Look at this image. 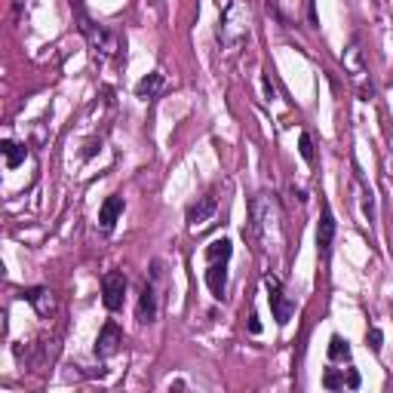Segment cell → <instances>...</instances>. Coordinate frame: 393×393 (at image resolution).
Here are the masks:
<instances>
[{
	"label": "cell",
	"instance_id": "6da1fadb",
	"mask_svg": "<svg viewBox=\"0 0 393 393\" xmlns=\"http://www.w3.org/2000/svg\"><path fill=\"white\" fill-rule=\"evenodd\" d=\"M249 230L261 252H274L283 243V212L274 194H255L249 203Z\"/></svg>",
	"mask_w": 393,
	"mask_h": 393
},
{
	"label": "cell",
	"instance_id": "7a4b0ae2",
	"mask_svg": "<svg viewBox=\"0 0 393 393\" xmlns=\"http://www.w3.org/2000/svg\"><path fill=\"white\" fill-rule=\"evenodd\" d=\"M265 289H267V302H271V311H274V320L280 322V326H286V322L292 320V313H295V302L283 292L280 280H276L274 274L265 276Z\"/></svg>",
	"mask_w": 393,
	"mask_h": 393
},
{
	"label": "cell",
	"instance_id": "3957f363",
	"mask_svg": "<svg viewBox=\"0 0 393 393\" xmlns=\"http://www.w3.org/2000/svg\"><path fill=\"white\" fill-rule=\"evenodd\" d=\"M80 31L87 34V40L89 46L96 50V56H114L117 52V37H114V31H107L105 25H96V22H89V19H83V25Z\"/></svg>",
	"mask_w": 393,
	"mask_h": 393
},
{
	"label": "cell",
	"instance_id": "277c9868",
	"mask_svg": "<svg viewBox=\"0 0 393 393\" xmlns=\"http://www.w3.org/2000/svg\"><path fill=\"white\" fill-rule=\"evenodd\" d=\"M335 215H332V206L329 200H322V215H320V225H317V252H320V261H329L332 255V243H335Z\"/></svg>",
	"mask_w": 393,
	"mask_h": 393
},
{
	"label": "cell",
	"instance_id": "5b68a950",
	"mask_svg": "<svg viewBox=\"0 0 393 393\" xmlns=\"http://www.w3.org/2000/svg\"><path fill=\"white\" fill-rule=\"evenodd\" d=\"M123 298H126V274L123 271H107L102 276V302L107 311H120Z\"/></svg>",
	"mask_w": 393,
	"mask_h": 393
},
{
	"label": "cell",
	"instance_id": "8992f818",
	"mask_svg": "<svg viewBox=\"0 0 393 393\" xmlns=\"http://www.w3.org/2000/svg\"><path fill=\"white\" fill-rule=\"evenodd\" d=\"M120 344H123L120 326L114 320H107L105 326H102V332H98V338H96V357L98 359H111L114 353L120 350Z\"/></svg>",
	"mask_w": 393,
	"mask_h": 393
},
{
	"label": "cell",
	"instance_id": "52a82bcc",
	"mask_svg": "<svg viewBox=\"0 0 393 393\" xmlns=\"http://www.w3.org/2000/svg\"><path fill=\"white\" fill-rule=\"evenodd\" d=\"M135 320L142 326H151L157 320V289H154V283L142 286V295H138V304H135Z\"/></svg>",
	"mask_w": 393,
	"mask_h": 393
},
{
	"label": "cell",
	"instance_id": "ba28073f",
	"mask_svg": "<svg viewBox=\"0 0 393 393\" xmlns=\"http://www.w3.org/2000/svg\"><path fill=\"white\" fill-rule=\"evenodd\" d=\"M22 298H25L28 304H34V311L40 313V317H50V313H56V298H52V292L46 286H31L22 292Z\"/></svg>",
	"mask_w": 393,
	"mask_h": 393
},
{
	"label": "cell",
	"instance_id": "9c48e42d",
	"mask_svg": "<svg viewBox=\"0 0 393 393\" xmlns=\"http://www.w3.org/2000/svg\"><path fill=\"white\" fill-rule=\"evenodd\" d=\"M206 286L215 298H225L228 292V261H209L206 267Z\"/></svg>",
	"mask_w": 393,
	"mask_h": 393
},
{
	"label": "cell",
	"instance_id": "30bf717a",
	"mask_svg": "<svg viewBox=\"0 0 393 393\" xmlns=\"http://www.w3.org/2000/svg\"><path fill=\"white\" fill-rule=\"evenodd\" d=\"M123 209H126V203H123V197H107L102 203V209H98V228L102 230H114V225H117V218L123 215Z\"/></svg>",
	"mask_w": 393,
	"mask_h": 393
},
{
	"label": "cell",
	"instance_id": "8fae6325",
	"mask_svg": "<svg viewBox=\"0 0 393 393\" xmlns=\"http://www.w3.org/2000/svg\"><path fill=\"white\" fill-rule=\"evenodd\" d=\"M160 89H163V74H148V77H142V80L135 83V96L142 98V102H151V98H157L160 96Z\"/></svg>",
	"mask_w": 393,
	"mask_h": 393
},
{
	"label": "cell",
	"instance_id": "7c38bea8",
	"mask_svg": "<svg viewBox=\"0 0 393 393\" xmlns=\"http://www.w3.org/2000/svg\"><path fill=\"white\" fill-rule=\"evenodd\" d=\"M212 212H215V197H203L200 203L194 206H188V225H206V221L212 218Z\"/></svg>",
	"mask_w": 393,
	"mask_h": 393
},
{
	"label": "cell",
	"instance_id": "4fadbf2b",
	"mask_svg": "<svg viewBox=\"0 0 393 393\" xmlns=\"http://www.w3.org/2000/svg\"><path fill=\"white\" fill-rule=\"evenodd\" d=\"M0 151H3V157H6V166H10V169L22 166V163H25V157H28V148H25V144H19V142H10V138H3V142H0Z\"/></svg>",
	"mask_w": 393,
	"mask_h": 393
},
{
	"label": "cell",
	"instance_id": "5bb4252c",
	"mask_svg": "<svg viewBox=\"0 0 393 393\" xmlns=\"http://www.w3.org/2000/svg\"><path fill=\"white\" fill-rule=\"evenodd\" d=\"M329 359H332V363H348V359H350V344H348V338H341V335H332V338H329Z\"/></svg>",
	"mask_w": 393,
	"mask_h": 393
},
{
	"label": "cell",
	"instance_id": "9a60e30c",
	"mask_svg": "<svg viewBox=\"0 0 393 393\" xmlns=\"http://www.w3.org/2000/svg\"><path fill=\"white\" fill-rule=\"evenodd\" d=\"M230 252H234V246H230L228 237H218V240H212L209 246H206V258L209 261H228Z\"/></svg>",
	"mask_w": 393,
	"mask_h": 393
},
{
	"label": "cell",
	"instance_id": "2e32d148",
	"mask_svg": "<svg viewBox=\"0 0 393 393\" xmlns=\"http://www.w3.org/2000/svg\"><path fill=\"white\" fill-rule=\"evenodd\" d=\"M298 151H302L304 163H313V160H317V154H313V142H311V133L298 135Z\"/></svg>",
	"mask_w": 393,
	"mask_h": 393
},
{
	"label": "cell",
	"instance_id": "e0dca14e",
	"mask_svg": "<svg viewBox=\"0 0 393 393\" xmlns=\"http://www.w3.org/2000/svg\"><path fill=\"white\" fill-rule=\"evenodd\" d=\"M322 387H326V390L344 387V375H341V372H335V369H329V372L322 375Z\"/></svg>",
	"mask_w": 393,
	"mask_h": 393
},
{
	"label": "cell",
	"instance_id": "ac0fdd59",
	"mask_svg": "<svg viewBox=\"0 0 393 393\" xmlns=\"http://www.w3.org/2000/svg\"><path fill=\"white\" fill-rule=\"evenodd\" d=\"M366 341H369V348H372L375 353H381V348H384V332H381V329H369V332H366Z\"/></svg>",
	"mask_w": 393,
	"mask_h": 393
},
{
	"label": "cell",
	"instance_id": "d6986e66",
	"mask_svg": "<svg viewBox=\"0 0 393 393\" xmlns=\"http://www.w3.org/2000/svg\"><path fill=\"white\" fill-rule=\"evenodd\" d=\"M261 87H265L267 102H274V98H276V89H274V83H271V77H267V74H261Z\"/></svg>",
	"mask_w": 393,
	"mask_h": 393
},
{
	"label": "cell",
	"instance_id": "ffe728a7",
	"mask_svg": "<svg viewBox=\"0 0 393 393\" xmlns=\"http://www.w3.org/2000/svg\"><path fill=\"white\" fill-rule=\"evenodd\" d=\"M359 381H363V378H359L357 369H348V378H344V384H348V387H359Z\"/></svg>",
	"mask_w": 393,
	"mask_h": 393
},
{
	"label": "cell",
	"instance_id": "44dd1931",
	"mask_svg": "<svg viewBox=\"0 0 393 393\" xmlns=\"http://www.w3.org/2000/svg\"><path fill=\"white\" fill-rule=\"evenodd\" d=\"M249 332H252V335H258V332H261V322H258V313H252V317H249Z\"/></svg>",
	"mask_w": 393,
	"mask_h": 393
},
{
	"label": "cell",
	"instance_id": "7402d4cb",
	"mask_svg": "<svg viewBox=\"0 0 393 393\" xmlns=\"http://www.w3.org/2000/svg\"><path fill=\"white\" fill-rule=\"evenodd\" d=\"M267 3H271V10H276V0H267Z\"/></svg>",
	"mask_w": 393,
	"mask_h": 393
}]
</instances>
